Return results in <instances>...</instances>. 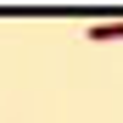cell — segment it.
Wrapping results in <instances>:
<instances>
[{"instance_id": "6da1fadb", "label": "cell", "mask_w": 123, "mask_h": 123, "mask_svg": "<svg viewBox=\"0 0 123 123\" xmlns=\"http://www.w3.org/2000/svg\"><path fill=\"white\" fill-rule=\"evenodd\" d=\"M90 39H101V45H106V39H123V23H95Z\"/></svg>"}]
</instances>
